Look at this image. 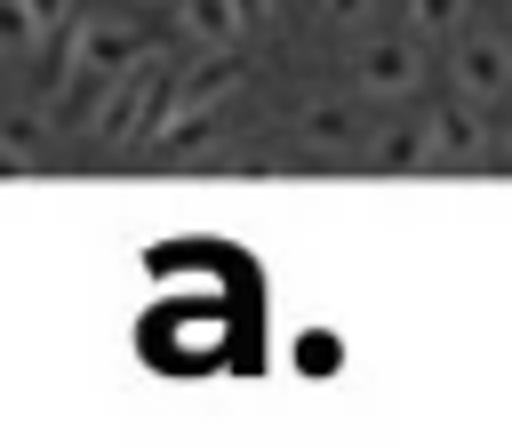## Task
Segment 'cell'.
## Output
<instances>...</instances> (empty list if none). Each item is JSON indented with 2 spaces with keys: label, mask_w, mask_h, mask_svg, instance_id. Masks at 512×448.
Listing matches in <instances>:
<instances>
[{
  "label": "cell",
  "mask_w": 512,
  "mask_h": 448,
  "mask_svg": "<svg viewBox=\"0 0 512 448\" xmlns=\"http://www.w3.org/2000/svg\"><path fill=\"white\" fill-rule=\"evenodd\" d=\"M192 280V288H216L224 304H240L248 320H264V264L240 248V240H216V232H176V240H152L144 248V280L168 288V280Z\"/></svg>",
  "instance_id": "1"
},
{
  "label": "cell",
  "mask_w": 512,
  "mask_h": 448,
  "mask_svg": "<svg viewBox=\"0 0 512 448\" xmlns=\"http://www.w3.org/2000/svg\"><path fill=\"white\" fill-rule=\"evenodd\" d=\"M168 64H160V48L136 64V72H120V80H104V88H88L80 96V128L96 136V144H112V152H136L144 144V128H152V112L168 104Z\"/></svg>",
  "instance_id": "2"
},
{
  "label": "cell",
  "mask_w": 512,
  "mask_h": 448,
  "mask_svg": "<svg viewBox=\"0 0 512 448\" xmlns=\"http://www.w3.org/2000/svg\"><path fill=\"white\" fill-rule=\"evenodd\" d=\"M152 56V40L128 24V16H80L72 32H64V56H56V80L72 88V96H88V88H104V80H120V72H136Z\"/></svg>",
  "instance_id": "3"
},
{
  "label": "cell",
  "mask_w": 512,
  "mask_h": 448,
  "mask_svg": "<svg viewBox=\"0 0 512 448\" xmlns=\"http://www.w3.org/2000/svg\"><path fill=\"white\" fill-rule=\"evenodd\" d=\"M352 88L376 96V104H408L424 88V40L416 32H376L352 48Z\"/></svg>",
  "instance_id": "4"
},
{
  "label": "cell",
  "mask_w": 512,
  "mask_h": 448,
  "mask_svg": "<svg viewBox=\"0 0 512 448\" xmlns=\"http://www.w3.org/2000/svg\"><path fill=\"white\" fill-rule=\"evenodd\" d=\"M448 80H456L464 96H480V104H504V96H512V48H504L496 32H480V24H464L456 48H448Z\"/></svg>",
  "instance_id": "5"
},
{
  "label": "cell",
  "mask_w": 512,
  "mask_h": 448,
  "mask_svg": "<svg viewBox=\"0 0 512 448\" xmlns=\"http://www.w3.org/2000/svg\"><path fill=\"white\" fill-rule=\"evenodd\" d=\"M424 120H432V144H440V168H448V160H456V168H480V160L496 152V128H488V104H480V96H464V88H456L448 104H432Z\"/></svg>",
  "instance_id": "6"
},
{
  "label": "cell",
  "mask_w": 512,
  "mask_h": 448,
  "mask_svg": "<svg viewBox=\"0 0 512 448\" xmlns=\"http://www.w3.org/2000/svg\"><path fill=\"white\" fill-rule=\"evenodd\" d=\"M296 136H304L312 152H368V144H376L368 112H360V88H352V96H312L304 120H296Z\"/></svg>",
  "instance_id": "7"
},
{
  "label": "cell",
  "mask_w": 512,
  "mask_h": 448,
  "mask_svg": "<svg viewBox=\"0 0 512 448\" xmlns=\"http://www.w3.org/2000/svg\"><path fill=\"white\" fill-rule=\"evenodd\" d=\"M32 168H48V120L40 104H16L0 112V176H32Z\"/></svg>",
  "instance_id": "8"
},
{
  "label": "cell",
  "mask_w": 512,
  "mask_h": 448,
  "mask_svg": "<svg viewBox=\"0 0 512 448\" xmlns=\"http://www.w3.org/2000/svg\"><path fill=\"white\" fill-rule=\"evenodd\" d=\"M240 0H176V40L184 48H240Z\"/></svg>",
  "instance_id": "9"
},
{
  "label": "cell",
  "mask_w": 512,
  "mask_h": 448,
  "mask_svg": "<svg viewBox=\"0 0 512 448\" xmlns=\"http://www.w3.org/2000/svg\"><path fill=\"white\" fill-rule=\"evenodd\" d=\"M368 160H376V168H440V144H432V120H392V128H376V144H368Z\"/></svg>",
  "instance_id": "10"
},
{
  "label": "cell",
  "mask_w": 512,
  "mask_h": 448,
  "mask_svg": "<svg viewBox=\"0 0 512 448\" xmlns=\"http://www.w3.org/2000/svg\"><path fill=\"white\" fill-rule=\"evenodd\" d=\"M288 368L312 376V384L336 376V368H344V336H336V328H296V336H288Z\"/></svg>",
  "instance_id": "11"
},
{
  "label": "cell",
  "mask_w": 512,
  "mask_h": 448,
  "mask_svg": "<svg viewBox=\"0 0 512 448\" xmlns=\"http://www.w3.org/2000/svg\"><path fill=\"white\" fill-rule=\"evenodd\" d=\"M400 24H408L416 40H448V32L472 24V8H464V0H400Z\"/></svg>",
  "instance_id": "12"
},
{
  "label": "cell",
  "mask_w": 512,
  "mask_h": 448,
  "mask_svg": "<svg viewBox=\"0 0 512 448\" xmlns=\"http://www.w3.org/2000/svg\"><path fill=\"white\" fill-rule=\"evenodd\" d=\"M0 48H8V56H16V48H40V24H32L24 0H0Z\"/></svg>",
  "instance_id": "13"
},
{
  "label": "cell",
  "mask_w": 512,
  "mask_h": 448,
  "mask_svg": "<svg viewBox=\"0 0 512 448\" xmlns=\"http://www.w3.org/2000/svg\"><path fill=\"white\" fill-rule=\"evenodd\" d=\"M312 8H320L336 32H360V24H368V0H312Z\"/></svg>",
  "instance_id": "14"
},
{
  "label": "cell",
  "mask_w": 512,
  "mask_h": 448,
  "mask_svg": "<svg viewBox=\"0 0 512 448\" xmlns=\"http://www.w3.org/2000/svg\"><path fill=\"white\" fill-rule=\"evenodd\" d=\"M24 8H32V24H40V40H48V32H64V16H72V0H24Z\"/></svg>",
  "instance_id": "15"
},
{
  "label": "cell",
  "mask_w": 512,
  "mask_h": 448,
  "mask_svg": "<svg viewBox=\"0 0 512 448\" xmlns=\"http://www.w3.org/2000/svg\"><path fill=\"white\" fill-rule=\"evenodd\" d=\"M240 24L248 32H280V0H240Z\"/></svg>",
  "instance_id": "16"
},
{
  "label": "cell",
  "mask_w": 512,
  "mask_h": 448,
  "mask_svg": "<svg viewBox=\"0 0 512 448\" xmlns=\"http://www.w3.org/2000/svg\"><path fill=\"white\" fill-rule=\"evenodd\" d=\"M504 144H512V112H504Z\"/></svg>",
  "instance_id": "17"
},
{
  "label": "cell",
  "mask_w": 512,
  "mask_h": 448,
  "mask_svg": "<svg viewBox=\"0 0 512 448\" xmlns=\"http://www.w3.org/2000/svg\"><path fill=\"white\" fill-rule=\"evenodd\" d=\"M0 56H8V48H0Z\"/></svg>",
  "instance_id": "18"
}]
</instances>
